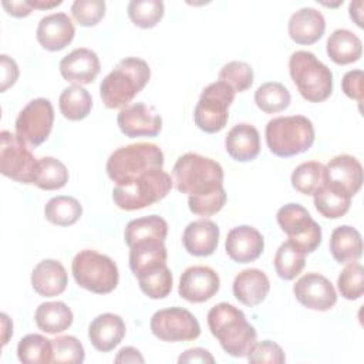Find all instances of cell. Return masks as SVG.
I'll use <instances>...</instances> for the list:
<instances>
[{
    "label": "cell",
    "mask_w": 364,
    "mask_h": 364,
    "mask_svg": "<svg viewBox=\"0 0 364 364\" xmlns=\"http://www.w3.org/2000/svg\"><path fill=\"white\" fill-rule=\"evenodd\" d=\"M175 188L188 193L191 212L199 216H212L226 203L223 188V169L219 162L188 152L178 158L172 169Z\"/></svg>",
    "instance_id": "obj_1"
},
{
    "label": "cell",
    "mask_w": 364,
    "mask_h": 364,
    "mask_svg": "<svg viewBox=\"0 0 364 364\" xmlns=\"http://www.w3.org/2000/svg\"><path fill=\"white\" fill-rule=\"evenodd\" d=\"M208 326L222 348L232 357H247L256 344V330L242 310L229 303H219L208 313Z\"/></svg>",
    "instance_id": "obj_2"
},
{
    "label": "cell",
    "mask_w": 364,
    "mask_h": 364,
    "mask_svg": "<svg viewBox=\"0 0 364 364\" xmlns=\"http://www.w3.org/2000/svg\"><path fill=\"white\" fill-rule=\"evenodd\" d=\"M149 77L151 68L146 61L136 57L121 60L101 81L100 94L104 105L111 109L128 105L144 90Z\"/></svg>",
    "instance_id": "obj_3"
},
{
    "label": "cell",
    "mask_w": 364,
    "mask_h": 364,
    "mask_svg": "<svg viewBox=\"0 0 364 364\" xmlns=\"http://www.w3.org/2000/svg\"><path fill=\"white\" fill-rule=\"evenodd\" d=\"M164 166L162 149L149 142H136L114 151L107 161V173L115 185H122L138 176Z\"/></svg>",
    "instance_id": "obj_4"
},
{
    "label": "cell",
    "mask_w": 364,
    "mask_h": 364,
    "mask_svg": "<svg viewBox=\"0 0 364 364\" xmlns=\"http://www.w3.org/2000/svg\"><path fill=\"white\" fill-rule=\"evenodd\" d=\"M266 144L272 154L289 158L306 152L314 142V128L304 115L277 117L266 125Z\"/></svg>",
    "instance_id": "obj_5"
},
{
    "label": "cell",
    "mask_w": 364,
    "mask_h": 364,
    "mask_svg": "<svg viewBox=\"0 0 364 364\" xmlns=\"http://www.w3.org/2000/svg\"><path fill=\"white\" fill-rule=\"evenodd\" d=\"M289 71L304 100L321 102L331 95L333 73L313 53L304 50L294 51L289 60Z\"/></svg>",
    "instance_id": "obj_6"
},
{
    "label": "cell",
    "mask_w": 364,
    "mask_h": 364,
    "mask_svg": "<svg viewBox=\"0 0 364 364\" xmlns=\"http://www.w3.org/2000/svg\"><path fill=\"white\" fill-rule=\"evenodd\" d=\"M172 178L162 168L149 171L134 181L115 185L114 203L124 210H136L162 200L172 188Z\"/></svg>",
    "instance_id": "obj_7"
},
{
    "label": "cell",
    "mask_w": 364,
    "mask_h": 364,
    "mask_svg": "<svg viewBox=\"0 0 364 364\" xmlns=\"http://www.w3.org/2000/svg\"><path fill=\"white\" fill-rule=\"evenodd\" d=\"M71 272L80 287L97 294L111 293L119 279L115 262L91 249L81 250L74 256Z\"/></svg>",
    "instance_id": "obj_8"
},
{
    "label": "cell",
    "mask_w": 364,
    "mask_h": 364,
    "mask_svg": "<svg viewBox=\"0 0 364 364\" xmlns=\"http://www.w3.org/2000/svg\"><path fill=\"white\" fill-rule=\"evenodd\" d=\"M235 100V91L223 81H216L203 88L193 111V119L199 129L215 134L225 128L229 119V107Z\"/></svg>",
    "instance_id": "obj_9"
},
{
    "label": "cell",
    "mask_w": 364,
    "mask_h": 364,
    "mask_svg": "<svg viewBox=\"0 0 364 364\" xmlns=\"http://www.w3.org/2000/svg\"><path fill=\"white\" fill-rule=\"evenodd\" d=\"M38 159L27 144L10 131L0 132V172L20 183H34Z\"/></svg>",
    "instance_id": "obj_10"
},
{
    "label": "cell",
    "mask_w": 364,
    "mask_h": 364,
    "mask_svg": "<svg viewBox=\"0 0 364 364\" xmlns=\"http://www.w3.org/2000/svg\"><path fill=\"white\" fill-rule=\"evenodd\" d=\"M277 223L289 240L300 246L306 253L314 252L321 243V228L299 203H287L277 210Z\"/></svg>",
    "instance_id": "obj_11"
},
{
    "label": "cell",
    "mask_w": 364,
    "mask_h": 364,
    "mask_svg": "<svg viewBox=\"0 0 364 364\" xmlns=\"http://www.w3.org/2000/svg\"><path fill=\"white\" fill-rule=\"evenodd\" d=\"M152 334L162 341H191L199 337L200 326L186 309L171 307L154 313L149 323Z\"/></svg>",
    "instance_id": "obj_12"
},
{
    "label": "cell",
    "mask_w": 364,
    "mask_h": 364,
    "mask_svg": "<svg viewBox=\"0 0 364 364\" xmlns=\"http://www.w3.org/2000/svg\"><path fill=\"white\" fill-rule=\"evenodd\" d=\"M54 108L47 98L31 100L17 115L16 134L30 146L41 145L50 135Z\"/></svg>",
    "instance_id": "obj_13"
},
{
    "label": "cell",
    "mask_w": 364,
    "mask_h": 364,
    "mask_svg": "<svg viewBox=\"0 0 364 364\" xmlns=\"http://www.w3.org/2000/svg\"><path fill=\"white\" fill-rule=\"evenodd\" d=\"M300 304L317 311H327L337 303V293L331 282L318 273L301 276L293 286Z\"/></svg>",
    "instance_id": "obj_14"
},
{
    "label": "cell",
    "mask_w": 364,
    "mask_h": 364,
    "mask_svg": "<svg viewBox=\"0 0 364 364\" xmlns=\"http://www.w3.org/2000/svg\"><path fill=\"white\" fill-rule=\"evenodd\" d=\"M118 127L125 136H156L162 129V118L154 107L135 102L122 108L117 117Z\"/></svg>",
    "instance_id": "obj_15"
},
{
    "label": "cell",
    "mask_w": 364,
    "mask_h": 364,
    "mask_svg": "<svg viewBox=\"0 0 364 364\" xmlns=\"http://www.w3.org/2000/svg\"><path fill=\"white\" fill-rule=\"evenodd\" d=\"M220 287L218 273L208 266L185 269L179 280V296L191 303H203L212 299Z\"/></svg>",
    "instance_id": "obj_16"
},
{
    "label": "cell",
    "mask_w": 364,
    "mask_h": 364,
    "mask_svg": "<svg viewBox=\"0 0 364 364\" xmlns=\"http://www.w3.org/2000/svg\"><path fill=\"white\" fill-rule=\"evenodd\" d=\"M58 67L63 78L74 85L92 82L101 70L97 53L85 47L73 50L60 61Z\"/></svg>",
    "instance_id": "obj_17"
},
{
    "label": "cell",
    "mask_w": 364,
    "mask_h": 364,
    "mask_svg": "<svg viewBox=\"0 0 364 364\" xmlns=\"http://www.w3.org/2000/svg\"><path fill=\"white\" fill-rule=\"evenodd\" d=\"M324 182L353 198L363 185V166L351 155H337L324 166Z\"/></svg>",
    "instance_id": "obj_18"
},
{
    "label": "cell",
    "mask_w": 364,
    "mask_h": 364,
    "mask_svg": "<svg viewBox=\"0 0 364 364\" xmlns=\"http://www.w3.org/2000/svg\"><path fill=\"white\" fill-rule=\"evenodd\" d=\"M228 256L236 263H250L260 257L264 240L253 226L242 225L229 230L225 242Z\"/></svg>",
    "instance_id": "obj_19"
},
{
    "label": "cell",
    "mask_w": 364,
    "mask_h": 364,
    "mask_svg": "<svg viewBox=\"0 0 364 364\" xmlns=\"http://www.w3.org/2000/svg\"><path fill=\"white\" fill-rule=\"evenodd\" d=\"M75 34L73 20L65 13H53L43 17L37 26V41L48 51H60L67 47Z\"/></svg>",
    "instance_id": "obj_20"
},
{
    "label": "cell",
    "mask_w": 364,
    "mask_h": 364,
    "mask_svg": "<svg viewBox=\"0 0 364 364\" xmlns=\"http://www.w3.org/2000/svg\"><path fill=\"white\" fill-rule=\"evenodd\" d=\"M287 30L294 43L310 46L323 37L326 20L318 10L313 7H303L291 14Z\"/></svg>",
    "instance_id": "obj_21"
},
{
    "label": "cell",
    "mask_w": 364,
    "mask_h": 364,
    "mask_svg": "<svg viewBox=\"0 0 364 364\" xmlns=\"http://www.w3.org/2000/svg\"><path fill=\"white\" fill-rule=\"evenodd\" d=\"M219 228L209 219L191 222L182 235V243L188 253L193 256H210L219 243Z\"/></svg>",
    "instance_id": "obj_22"
},
{
    "label": "cell",
    "mask_w": 364,
    "mask_h": 364,
    "mask_svg": "<svg viewBox=\"0 0 364 364\" xmlns=\"http://www.w3.org/2000/svg\"><path fill=\"white\" fill-rule=\"evenodd\" d=\"M125 330V323L118 314L104 313L91 321L88 337L98 351L108 353L122 341Z\"/></svg>",
    "instance_id": "obj_23"
},
{
    "label": "cell",
    "mask_w": 364,
    "mask_h": 364,
    "mask_svg": "<svg viewBox=\"0 0 364 364\" xmlns=\"http://www.w3.org/2000/svg\"><path fill=\"white\" fill-rule=\"evenodd\" d=\"M68 284L65 267L54 259L41 260L31 272V286L43 297L61 294Z\"/></svg>",
    "instance_id": "obj_24"
},
{
    "label": "cell",
    "mask_w": 364,
    "mask_h": 364,
    "mask_svg": "<svg viewBox=\"0 0 364 364\" xmlns=\"http://www.w3.org/2000/svg\"><path fill=\"white\" fill-rule=\"evenodd\" d=\"M225 148L229 156L237 162L253 161L260 152L259 131L250 124H237L228 132Z\"/></svg>",
    "instance_id": "obj_25"
},
{
    "label": "cell",
    "mask_w": 364,
    "mask_h": 364,
    "mask_svg": "<svg viewBox=\"0 0 364 364\" xmlns=\"http://www.w3.org/2000/svg\"><path fill=\"white\" fill-rule=\"evenodd\" d=\"M270 290V282L259 269H245L233 280V294L245 306L260 304Z\"/></svg>",
    "instance_id": "obj_26"
},
{
    "label": "cell",
    "mask_w": 364,
    "mask_h": 364,
    "mask_svg": "<svg viewBox=\"0 0 364 364\" xmlns=\"http://www.w3.org/2000/svg\"><path fill=\"white\" fill-rule=\"evenodd\" d=\"M330 252L341 264L357 262L363 255V239L360 232L348 225L336 228L330 237Z\"/></svg>",
    "instance_id": "obj_27"
},
{
    "label": "cell",
    "mask_w": 364,
    "mask_h": 364,
    "mask_svg": "<svg viewBox=\"0 0 364 364\" xmlns=\"http://www.w3.org/2000/svg\"><path fill=\"white\" fill-rule=\"evenodd\" d=\"M326 50L336 64L346 65L360 60L363 54V43L353 31L337 28L327 38Z\"/></svg>",
    "instance_id": "obj_28"
},
{
    "label": "cell",
    "mask_w": 364,
    "mask_h": 364,
    "mask_svg": "<svg viewBox=\"0 0 364 364\" xmlns=\"http://www.w3.org/2000/svg\"><path fill=\"white\" fill-rule=\"evenodd\" d=\"M168 252L164 240L145 239L129 246V269L135 276L155 264L166 263Z\"/></svg>",
    "instance_id": "obj_29"
},
{
    "label": "cell",
    "mask_w": 364,
    "mask_h": 364,
    "mask_svg": "<svg viewBox=\"0 0 364 364\" xmlns=\"http://www.w3.org/2000/svg\"><path fill=\"white\" fill-rule=\"evenodd\" d=\"M73 311L63 301L41 303L34 314L36 324L48 334H58L73 324Z\"/></svg>",
    "instance_id": "obj_30"
},
{
    "label": "cell",
    "mask_w": 364,
    "mask_h": 364,
    "mask_svg": "<svg viewBox=\"0 0 364 364\" xmlns=\"http://www.w3.org/2000/svg\"><path fill=\"white\" fill-rule=\"evenodd\" d=\"M314 206L327 219L344 216L351 205V196L344 191L323 182L313 193Z\"/></svg>",
    "instance_id": "obj_31"
},
{
    "label": "cell",
    "mask_w": 364,
    "mask_h": 364,
    "mask_svg": "<svg viewBox=\"0 0 364 364\" xmlns=\"http://www.w3.org/2000/svg\"><path fill=\"white\" fill-rule=\"evenodd\" d=\"M166 235H168V223L164 218L156 215H149V216L131 220L125 226V232H124L125 243L128 245V247L135 242L145 240V239H159L165 242Z\"/></svg>",
    "instance_id": "obj_32"
},
{
    "label": "cell",
    "mask_w": 364,
    "mask_h": 364,
    "mask_svg": "<svg viewBox=\"0 0 364 364\" xmlns=\"http://www.w3.org/2000/svg\"><path fill=\"white\" fill-rule=\"evenodd\" d=\"M274 270L283 280H293L306 264V252L291 240L283 242L274 255Z\"/></svg>",
    "instance_id": "obj_33"
},
{
    "label": "cell",
    "mask_w": 364,
    "mask_h": 364,
    "mask_svg": "<svg viewBox=\"0 0 364 364\" xmlns=\"http://www.w3.org/2000/svg\"><path fill=\"white\" fill-rule=\"evenodd\" d=\"M135 277L138 279L139 289L149 299H164L172 290V273L166 263L148 267Z\"/></svg>",
    "instance_id": "obj_34"
},
{
    "label": "cell",
    "mask_w": 364,
    "mask_h": 364,
    "mask_svg": "<svg viewBox=\"0 0 364 364\" xmlns=\"http://www.w3.org/2000/svg\"><path fill=\"white\" fill-rule=\"evenodd\" d=\"M58 107L64 118L70 121H80L90 114L92 108V98L84 87L71 85L60 94Z\"/></svg>",
    "instance_id": "obj_35"
},
{
    "label": "cell",
    "mask_w": 364,
    "mask_h": 364,
    "mask_svg": "<svg viewBox=\"0 0 364 364\" xmlns=\"http://www.w3.org/2000/svg\"><path fill=\"white\" fill-rule=\"evenodd\" d=\"M82 213L81 203L67 195H60L51 198L44 206L46 219L57 226H70L74 225Z\"/></svg>",
    "instance_id": "obj_36"
},
{
    "label": "cell",
    "mask_w": 364,
    "mask_h": 364,
    "mask_svg": "<svg viewBox=\"0 0 364 364\" xmlns=\"http://www.w3.org/2000/svg\"><path fill=\"white\" fill-rule=\"evenodd\" d=\"M67 182L68 171L61 161L53 156H43L38 159L33 185L44 191H55L65 186Z\"/></svg>",
    "instance_id": "obj_37"
},
{
    "label": "cell",
    "mask_w": 364,
    "mask_h": 364,
    "mask_svg": "<svg viewBox=\"0 0 364 364\" xmlns=\"http://www.w3.org/2000/svg\"><path fill=\"white\" fill-rule=\"evenodd\" d=\"M290 92L282 84L269 81L262 84L255 92L256 105L266 114H276L286 109L290 104Z\"/></svg>",
    "instance_id": "obj_38"
},
{
    "label": "cell",
    "mask_w": 364,
    "mask_h": 364,
    "mask_svg": "<svg viewBox=\"0 0 364 364\" xmlns=\"http://www.w3.org/2000/svg\"><path fill=\"white\" fill-rule=\"evenodd\" d=\"M17 357L24 364L51 363V358H53L51 340L40 334H27L18 341Z\"/></svg>",
    "instance_id": "obj_39"
},
{
    "label": "cell",
    "mask_w": 364,
    "mask_h": 364,
    "mask_svg": "<svg viewBox=\"0 0 364 364\" xmlns=\"http://www.w3.org/2000/svg\"><path fill=\"white\" fill-rule=\"evenodd\" d=\"M324 182V165L317 161L300 164L291 173L293 188L303 195H313Z\"/></svg>",
    "instance_id": "obj_40"
},
{
    "label": "cell",
    "mask_w": 364,
    "mask_h": 364,
    "mask_svg": "<svg viewBox=\"0 0 364 364\" xmlns=\"http://www.w3.org/2000/svg\"><path fill=\"white\" fill-rule=\"evenodd\" d=\"M128 17L141 28H152L164 17L161 0H132L128 4Z\"/></svg>",
    "instance_id": "obj_41"
},
{
    "label": "cell",
    "mask_w": 364,
    "mask_h": 364,
    "mask_svg": "<svg viewBox=\"0 0 364 364\" xmlns=\"http://www.w3.org/2000/svg\"><path fill=\"white\" fill-rule=\"evenodd\" d=\"M219 81L228 84L235 92H243L253 84V68L245 61H230L219 71Z\"/></svg>",
    "instance_id": "obj_42"
},
{
    "label": "cell",
    "mask_w": 364,
    "mask_h": 364,
    "mask_svg": "<svg viewBox=\"0 0 364 364\" xmlns=\"http://www.w3.org/2000/svg\"><path fill=\"white\" fill-rule=\"evenodd\" d=\"M337 287L344 299H360L364 293V267L357 262L348 263L337 279Z\"/></svg>",
    "instance_id": "obj_43"
},
{
    "label": "cell",
    "mask_w": 364,
    "mask_h": 364,
    "mask_svg": "<svg viewBox=\"0 0 364 364\" xmlns=\"http://www.w3.org/2000/svg\"><path fill=\"white\" fill-rule=\"evenodd\" d=\"M53 358L51 363L78 364L84 361V347L74 336H60L51 340Z\"/></svg>",
    "instance_id": "obj_44"
},
{
    "label": "cell",
    "mask_w": 364,
    "mask_h": 364,
    "mask_svg": "<svg viewBox=\"0 0 364 364\" xmlns=\"http://www.w3.org/2000/svg\"><path fill=\"white\" fill-rule=\"evenodd\" d=\"M71 13L80 26L91 27L98 24L105 16L104 0H75L71 6Z\"/></svg>",
    "instance_id": "obj_45"
},
{
    "label": "cell",
    "mask_w": 364,
    "mask_h": 364,
    "mask_svg": "<svg viewBox=\"0 0 364 364\" xmlns=\"http://www.w3.org/2000/svg\"><path fill=\"white\" fill-rule=\"evenodd\" d=\"M249 363H270V364H282L286 361L284 353L282 347L270 340H264L256 343L252 351L247 355Z\"/></svg>",
    "instance_id": "obj_46"
},
{
    "label": "cell",
    "mask_w": 364,
    "mask_h": 364,
    "mask_svg": "<svg viewBox=\"0 0 364 364\" xmlns=\"http://www.w3.org/2000/svg\"><path fill=\"white\" fill-rule=\"evenodd\" d=\"M363 71L361 70H351L344 74L341 87L347 97L357 100L358 104L363 102Z\"/></svg>",
    "instance_id": "obj_47"
},
{
    "label": "cell",
    "mask_w": 364,
    "mask_h": 364,
    "mask_svg": "<svg viewBox=\"0 0 364 364\" xmlns=\"http://www.w3.org/2000/svg\"><path fill=\"white\" fill-rule=\"evenodd\" d=\"M0 91H6L9 87H11L17 78H18V67L13 58H10L6 54L0 55Z\"/></svg>",
    "instance_id": "obj_48"
},
{
    "label": "cell",
    "mask_w": 364,
    "mask_h": 364,
    "mask_svg": "<svg viewBox=\"0 0 364 364\" xmlns=\"http://www.w3.org/2000/svg\"><path fill=\"white\" fill-rule=\"evenodd\" d=\"M178 363H215V358L208 350L196 347V348H189L183 351L179 355Z\"/></svg>",
    "instance_id": "obj_49"
},
{
    "label": "cell",
    "mask_w": 364,
    "mask_h": 364,
    "mask_svg": "<svg viewBox=\"0 0 364 364\" xmlns=\"http://www.w3.org/2000/svg\"><path fill=\"white\" fill-rule=\"evenodd\" d=\"M1 6L4 7V10L10 14V16H13V17H27L31 11H33V7L28 4V1L27 0H24V1H7V0H4V1H1Z\"/></svg>",
    "instance_id": "obj_50"
},
{
    "label": "cell",
    "mask_w": 364,
    "mask_h": 364,
    "mask_svg": "<svg viewBox=\"0 0 364 364\" xmlns=\"http://www.w3.org/2000/svg\"><path fill=\"white\" fill-rule=\"evenodd\" d=\"M115 363H144V357L141 353L134 347H124L118 351V354L114 358Z\"/></svg>",
    "instance_id": "obj_51"
},
{
    "label": "cell",
    "mask_w": 364,
    "mask_h": 364,
    "mask_svg": "<svg viewBox=\"0 0 364 364\" xmlns=\"http://www.w3.org/2000/svg\"><path fill=\"white\" fill-rule=\"evenodd\" d=\"M1 328H3L1 330V343L4 346V344H7L9 338L13 334V323L6 313H1Z\"/></svg>",
    "instance_id": "obj_52"
},
{
    "label": "cell",
    "mask_w": 364,
    "mask_h": 364,
    "mask_svg": "<svg viewBox=\"0 0 364 364\" xmlns=\"http://www.w3.org/2000/svg\"><path fill=\"white\" fill-rule=\"evenodd\" d=\"M363 1L358 0V1H353L350 3V17L355 21V24L358 27H363Z\"/></svg>",
    "instance_id": "obj_53"
},
{
    "label": "cell",
    "mask_w": 364,
    "mask_h": 364,
    "mask_svg": "<svg viewBox=\"0 0 364 364\" xmlns=\"http://www.w3.org/2000/svg\"><path fill=\"white\" fill-rule=\"evenodd\" d=\"M28 4L33 9H53L55 6H60L63 1L61 0H54V1H46V0H27Z\"/></svg>",
    "instance_id": "obj_54"
}]
</instances>
